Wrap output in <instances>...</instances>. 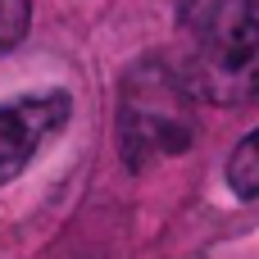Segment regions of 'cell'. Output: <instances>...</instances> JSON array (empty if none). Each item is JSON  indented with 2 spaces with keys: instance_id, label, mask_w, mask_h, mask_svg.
Segmentation results:
<instances>
[{
  "instance_id": "cell-4",
  "label": "cell",
  "mask_w": 259,
  "mask_h": 259,
  "mask_svg": "<svg viewBox=\"0 0 259 259\" xmlns=\"http://www.w3.org/2000/svg\"><path fill=\"white\" fill-rule=\"evenodd\" d=\"M228 187L241 200H259V127L232 150V159H228Z\"/></svg>"
},
{
  "instance_id": "cell-3",
  "label": "cell",
  "mask_w": 259,
  "mask_h": 259,
  "mask_svg": "<svg viewBox=\"0 0 259 259\" xmlns=\"http://www.w3.org/2000/svg\"><path fill=\"white\" fill-rule=\"evenodd\" d=\"M68 123V96L64 91H41V96H18L0 105V187L14 182L27 159Z\"/></svg>"
},
{
  "instance_id": "cell-5",
  "label": "cell",
  "mask_w": 259,
  "mask_h": 259,
  "mask_svg": "<svg viewBox=\"0 0 259 259\" xmlns=\"http://www.w3.org/2000/svg\"><path fill=\"white\" fill-rule=\"evenodd\" d=\"M27 0H0V50H9L27 32Z\"/></svg>"
},
{
  "instance_id": "cell-1",
  "label": "cell",
  "mask_w": 259,
  "mask_h": 259,
  "mask_svg": "<svg viewBox=\"0 0 259 259\" xmlns=\"http://www.w3.org/2000/svg\"><path fill=\"white\" fill-rule=\"evenodd\" d=\"M187 87L209 105L259 96V0H196L187 23Z\"/></svg>"
},
{
  "instance_id": "cell-2",
  "label": "cell",
  "mask_w": 259,
  "mask_h": 259,
  "mask_svg": "<svg viewBox=\"0 0 259 259\" xmlns=\"http://www.w3.org/2000/svg\"><path fill=\"white\" fill-rule=\"evenodd\" d=\"M118 132H123V159L132 168H150L159 159L191 150L196 118H191L187 82L164 64H137L123 77Z\"/></svg>"
}]
</instances>
